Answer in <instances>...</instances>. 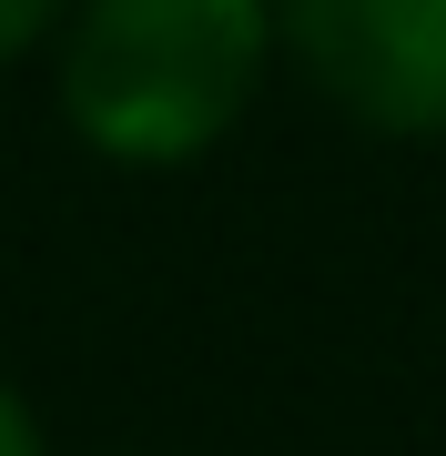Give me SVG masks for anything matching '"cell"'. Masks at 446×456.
I'll return each instance as SVG.
<instances>
[{
    "label": "cell",
    "instance_id": "obj_1",
    "mask_svg": "<svg viewBox=\"0 0 446 456\" xmlns=\"http://www.w3.org/2000/svg\"><path fill=\"white\" fill-rule=\"evenodd\" d=\"M41 71L101 173H193L284 82V31L274 0H71Z\"/></svg>",
    "mask_w": 446,
    "mask_h": 456
},
{
    "label": "cell",
    "instance_id": "obj_2",
    "mask_svg": "<svg viewBox=\"0 0 446 456\" xmlns=\"http://www.w3.org/2000/svg\"><path fill=\"white\" fill-rule=\"evenodd\" d=\"M274 31L345 132L446 152V0H274Z\"/></svg>",
    "mask_w": 446,
    "mask_h": 456
},
{
    "label": "cell",
    "instance_id": "obj_3",
    "mask_svg": "<svg viewBox=\"0 0 446 456\" xmlns=\"http://www.w3.org/2000/svg\"><path fill=\"white\" fill-rule=\"evenodd\" d=\"M71 20V0H0V71H20V61H41L51 31Z\"/></svg>",
    "mask_w": 446,
    "mask_h": 456
},
{
    "label": "cell",
    "instance_id": "obj_4",
    "mask_svg": "<svg viewBox=\"0 0 446 456\" xmlns=\"http://www.w3.org/2000/svg\"><path fill=\"white\" fill-rule=\"evenodd\" d=\"M0 456H61V446H51V426H41V406L11 386V375H0Z\"/></svg>",
    "mask_w": 446,
    "mask_h": 456
}]
</instances>
